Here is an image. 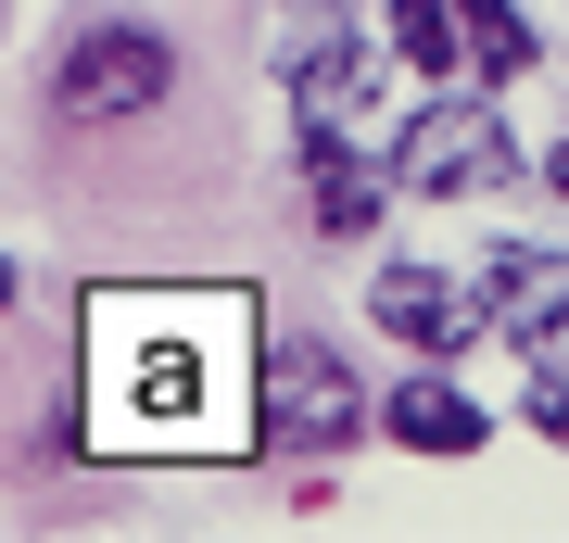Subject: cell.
<instances>
[{
  "instance_id": "obj_1",
  "label": "cell",
  "mask_w": 569,
  "mask_h": 543,
  "mask_svg": "<svg viewBox=\"0 0 569 543\" xmlns=\"http://www.w3.org/2000/svg\"><path fill=\"white\" fill-rule=\"evenodd\" d=\"M253 392V303L241 291H127L89 303V404L127 455H203L241 443Z\"/></svg>"
},
{
  "instance_id": "obj_2",
  "label": "cell",
  "mask_w": 569,
  "mask_h": 543,
  "mask_svg": "<svg viewBox=\"0 0 569 543\" xmlns=\"http://www.w3.org/2000/svg\"><path fill=\"white\" fill-rule=\"evenodd\" d=\"M164 89H178V51L152 26H77L51 63L63 127H140V114H164Z\"/></svg>"
},
{
  "instance_id": "obj_3",
  "label": "cell",
  "mask_w": 569,
  "mask_h": 543,
  "mask_svg": "<svg viewBox=\"0 0 569 543\" xmlns=\"http://www.w3.org/2000/svg\"><path fill=\"white\" fill-rule=\"evenodd\" d=\"M392 178H406V190H507L519 178V140L481 114V101H430L406 140H392Z\"/></svg>"
},
{
  "instance_id": "obj_4",
  "label": "cell",
  "mask_w": 569,
  "mask_h": 543,
  "mask_svg": "<svg viewBox=\"0 0 569 543\" xmlns=\"http://www.w3.org/2000/svg\"><path fill=\"white\" fill-rule=\"evenodd\" d=\"M266 430H279L291 455H342L355 430H367L355 366H342V354H317V342H291L279 366H266Z\"/></svg>"
},
{
  "instance_id": "obj_5",
  "label": "cell",
  "mask_w": 569,
  "mask_h": 543,
  "mask_svg": "<svg viewBox=\"0 0 569 543\" xmlns=\"http://www.w3.org/2000/svg\"><path fill=\"white\" fill-rule=\"evenodd\" d=\"M367 316L392 329V342H418V354H456V342H481V303H468L456 279H430V265H380V291H367Z\"/></svg>"
},
{
  "instance_id": "obj_6",
  "label": "cell",
  "mask_w": 569,
  "mask_h": 543,
  "mask_svg": "<svg viewBox=\"0 0 569 543\" xmlns=\"http://www.w3.org/2000/svg\"><path fill=\"white\" fill-rule=\"evenodd\" d=\"M481 316L507 342H557L569 329V253H493L481 265Z\"/></svg>"
},
{
  "instance_id": "obj_7",
  "label": "cell",
  "mask_w": 569,
  "mask_h": 543,
  "mask_svg": "<svg viewBox=\"0 0 569 543\" xmlns=\"http://www.w3.org/2000/svg\"><path fill=\"white\" fill-rule=\"evenodd\" d=\"M367 101V51L355 39H291V114L305 127H355Z\"/></svg>"
},
{
  "instance_id": "obj_8",
  "label": "cell",
  "mask_w": 569,
  "mask_h": 543,
  "mask_svg": "<svg viewBox=\"0 0 569 543\" xmlns=\"http://www.w3.org/2000/svg\"><path fill=\"white\" fill-rule=\"evenodd\" d=\"M380 430H392L406 455H481V404H468V392H443V380H406Z\"/></svg>"
},
{
  "instance_id": "obj_9",
  "label": "cell",
  "mask_w": 569,
  "mask_h": 543,
  "mask_svg": "<svg viewBox=\"0 0 569 543\" xmlns=\"http://www.w3.org/2000/svg\"><path fill=\"white\" fill-rule=\"evenodd\" d=\"M392 51L418 63V77H443V63H468V26H456V0H392Z\"/></svg>"
},
{
  "instance_id": "obj_10",
  "label": "cell",
  "mask_w": 569,
  "mask_h": 543,
  "mask_svg": "<svg viewBox=\"0 0 569 543\" xmlns=\"http://www.w3.org/2000/svg\"><path fill=\"white\" fill-rule=\"evenodd\" d=\"M305 164H317V228H329V241L380 228V178H367V164H342V140H329V152H305Z\"/></svg>"
},
{
  "instance_id": "obj_11",
  "label": "cell",
  "mask_w": 569,
  "mask_h": 543,
  "mask_svg": "<svg viewBox=\"0 0 569 543\" xmlns=\"http://www.w3.org/2000/svg\"><path fill=\"white\" fill-rule=\"evenodd\" d=\"M456 26H468V63H481V77H531V26H519V0H456Z\"/></svg>"
},
{
  "instance_id": "obj_12",
  "label": "cell",
  "mask_w": 569,
  "mask_h": 543,
  "mask_svg": "<svg viewBox=\"0 0 569 543\" xmlns=\"http://www.w3.org/2000/svg\"><path fill=\"white\" fill-rule=\"evenodd\" d=\"M531 430H557V443H569V392H557V380H531Z\"/></svg>"
},
{
  "instance_id": "obj_13",
  "label": "cell",
  "mask_w": 569,
  "mask_h": 543,
  "mask_svg": "<svg viewBox=\"0 0 569 543\" xmlns=\"http://www.w3.org/2000/svg\"><path fill=\"white\" fill-rule=\"evenodd\" d=\"M291 13H305V26H329V13H355V0H291Z\"/></svg>"
},
{
  "instance_id": "obj_14",
  "label": "cell",
  "mask_w": 569,
  "mask_h": 543,
  "mask_svg": "<svg viewBox=\"0 0 569 543\" xmlns=\"http://www.w3.org/2000/svg\"><path fill=\"white\" fill-rule=\"evenodd\" d=\"M545 178H557V202H569V152H557V164H545Z\"/></svg>"
}]
</instances>
